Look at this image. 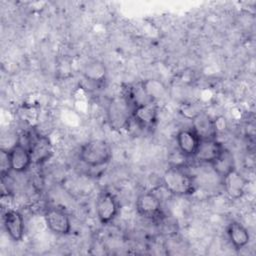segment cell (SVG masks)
<instances>
[{"label":"cell","mask_w":256,"mask_h":256,"mask_svg":"<svg viewBox=\"0 0 256 256\" xmlns=\"http://www.w3.org/2000/svg\"><path fill=\"white\" fill-rule=\"evenodd\" d=\"M132 119L141 128H152L158 119V106L154 101L135 104L132 109Z\"/></svg>","instance_id":"8992f818"},{"label":"cell","mask_w":256,"mask_h":256,"mask_svg":"<svg viewBox=\"0 0 256 256\" xmlns=\"http://www.w3.org/2000/svg\"><path fill=\"white\" fill-rule=\"evenodd\" d=\"M162 183L169 193L177 196L191 195L196 189L193 177L178 166H171L164 171Z\"/></svg>","instance_id":"6da1fadb"},{"label":"cell","mask_w":256,"mask_h":256,"mask_svg":"<svg viewBox=\"0 0 256 256\" xmlns=\"http://www.w3.org/2000/svg\"><path fill=\"white\" fill-rule=\"evenodd\" d=\"M107 69L103 62L99 60H92L88 62L83 68V76L86 80L94 83H102L105 81Z\"/></svg>","instance_id":"e0dca14e"},{"label":"cell","mask_w":256,"mask_h":256,"mask_svg":"<svg viewBox=\"0 0 256 256\" xmlns=\"http://www.w3.org/2000/svg\"><path fill=\"white\" fill-rule=\"evenodd\" d=\"M222 183L226 194L231 199H239L244 195L248 182L245 177L235 169L222 178Z\"/></svg>","instance_id":"5bb4252c"},{"label":"cell","mask_w":256,"mask_h":256,"mask_svg":"<svg viewBox=\"0 0 256 256\" xmlns=\"http://www.w3.org/2000/svg\"><path fill=\"white\" fill-rule=\"evenodd\" d=\"M44 219L50 231L57 235H67L71 231V221L62 208L51 207L46 210Z\"/></svg>","instance_id":"52a82bcc"},{"label":"cell","mask_w":256,"mask_h":256,"mask_svg":"<svg viewBox=\"0 0 256 256\" xmlns=\"http://www.w3.org/2000/svg\"><path fill=\"white\" fill-rule=\"evenodd\" d=\"M17 141L29 149L34 164L41 165L45 163L53 154V147L49 137L37 132L25 133L24 140L18 139Z\"/></svg>","instance_id":"277c9868"},{"label":"cell","mask_w":256,"mask_h":256,"mask_svg":"<svg viewBox=\"0 0 256 256\" xmlns=\"http://www.w3.org/2000/svg\"><path fill=\"white\" fill-rule=\"evenodd\" d=\"M8 155L11 170L17 173L26 172L33 163L29 149L18 141L8 150Z\"/></svg>","instance_id":"9c48e42d"},{"label":"cell","mask_w":256,"mask_h":256,"mask_svg":"<svg viewBox=\"0 0 256 256\" xmlns=\"http://www.w3.org/2000/svg\"><path fill=\"white\" fill-rule=\"evenodd\" d=\"M191 128L197 133L201 140L217 139L215 121L206 113L199 112L192 117Z\"/></svg>","instance_id":"7c38bea8"},{"label":"cell","mask_w":256,"mask_h":256,"mask_svg":"<svg viewBox=\"0 0 256 256\" xmlns=\"http://www.w3.org/2000/svg\"><path fill=\"white\" fill-rule=\"evenodd\" d=\"M227 235L231 245L236 250H242L250 241V234L247 228L237 221H232L228 224Z\"/></svg>","instance_id":"9a60e30c"},{"label":"cell","mask_w":256,"mask_h":256,"mask_svg":"<svg viewBox=\"0 0 256 256\" xmlns=\"http://www.w3.org/2000/svg\"><path fill=\"white\" fill-rule=\"evenodd\" d=\"M79 158L89 167H101L110 162L112 158V148L105 140H90L81 146Z\"/></svg>","instance_id":"7a4b0ae2"},{"label":"cell","mask_w":256,"mask_h":256,"mask_svg":"<svg viewBox=\"0 0 256 256\" xmlns=\"http://www.w3.org/2000/svg\"><path fill=\"white\" fill-rule=\"evenodd\" d=\"M210 165L221 179L236 169L234 156L226 147L223 148L219 156Z\"/></svg>","instance_id":"2e32d148"},{"label":"cell","mask_w":256,"mask_h":256,"mask_svg":"<svg viewBox=\"0 0 256 256\" xmlns=\"http://www.w3.org/2000/svg\"><path fill=\"white\" fill-rule=\"evenodd\" d=\"M119 212V202L114 194L103 191L96 200V214L101 224L111 223Z\"/></svg>","instance_id":"5b68a950"},{"label":"cell","mask_w":256,"mask_h":256,"mask_svg":"<svg viewBox=\"0 0 256 256\" xmlns=\"http://www.w3.org/2000/svg\"><path fill=\"white\" fill-rule=\"evenodd\" d=\"M0 170H1V177L4 179L6 175L11 171V165H10V160H9V155H8V150H1V162H0Z\"/></svg>","instance_id":"d6986e66"},{"label":"cell","mask_w":256,"mask_h":256,"mask_svg":"<svg viewBox=\"0 0 256 256\" xmlns=\"http://www.w3.org/2000/svg\"><path fill=\"white\" fill-rule=\"evenodd\" d=\"M201 139L197 133L190 127L181 129L176 134V143L179 152L186 157H194Z\"/></svg>","instance_id":"8fae6325"},{"label":"cell","mask_w":256,"mask_h":256,"mask_svg":"<svg viewBox=\"0 0 256 256\" xmlns=\"http://www.w3.org/2000/svg\"><path fill=\"white\" fill-rule=\"evenodd\" d=\"M135 206L137 212L147 219H156L162 214L161 200L153 192H145L139 195Z\"/></svg>","instance_id":"ba28073f"},{"label":"cell","mask_w":256,"mask_h":256,"mask_svg":"<svg viewBox=\"0 0 256 256\" xmlns=\"http://www.w3.org/2000/svg\"><path fill=\"white\" fill-rule=\"evenodd\" d=\"M133 104L125 96L113 98L107 108V121L113 130H123L129 126L132 118Z\"/></svg>","instance_id":"3957f363"},{"label":"cell","mask_w":256,"mask_h":256,"mask_svg":"<svg viewBox=\"0 0 256 256\" xmlns=\"http://www.w3.org/2000/svg\"><path fill=\"white\" fill-rule=\"evenodd\" d=\"M224 147L218 139L201 140L193 158L198 162L211 164L219 156Z\"/></svg>","instance_id":"4fadbf2b"},{"label":"cell","mask_w":256,"mask_h":256,"mask_svg":"<svg viewBox=\"0 0 256 256\" xmlns=\"http://www.w3.org/2000/svg\"><path fill=\"white\" fill-rule=\"evenodd\" d=\"M4 228L9 237L15 241L20 242L24 238L25 224L22 214L16 210L7 209L3 215Z\"/></svg>","instance_id":"30bf717a"},{"label":"cell","mask_w":256,"mask_h":256,"mask_svg":"<svg viewBox=\"0 0 256 256\" xmlns=\"http://www.w3.org/2000/svg\"><path fill=\"white\" fill-rule=\"evenodd\" d=\"M140 86L146 98L150 101L156 102V100L161 98L165 93V86L156 79L145 80L140 84Z\"/></svg>","instance_id":"ac0fdd59"}]
</instances>
